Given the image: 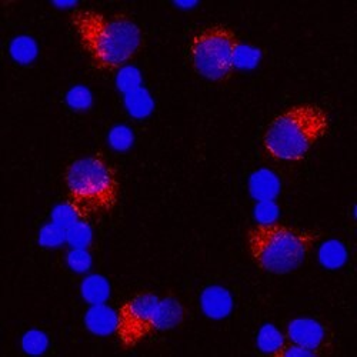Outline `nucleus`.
Here are the masks:
<instances>
[{"instance_id":"nucleus-9","label":"nucleus","mask_w":357,"mask_h":357,"mask_svg":"<svg viewBox=\"0 0 357 357\" xmlns=\"http://www.w3.org/2000/svg\"><path fill=\"white\" fill-rule=\"evenodd\" d=\"M284 339L280 336V333L273 329L272 326H267L259 335V346L261 350L271 353L272 356L284 344Z\"/></svg>"},{"instance_id":"nucleus-7","label":"nucleus","mask_w":357,"mask_h":357,"mask_svg":"<svg viewBox=\"0 0 357 357\" xmlns=\"http://www.w3.org/2000/svg\"><path fill=\"white\" fill-rule=\"evenodd\" d=\"M289 342L320 354L331 346V333L326 327L312 319H296L289 324Z\"/></svg>"},{"instance_id":"nucleus-2","label":"nucleus","mask_w":357,"mask_h":357,"mask_svg":"<svg viewBox=\"0 0 357 357\" xmlns=\"http://www.w3.org/2000/svg\"><path fill=\"white\" fill-rule=\"evenodd\" d=\"M331 128L327 112L313 103L294 105L279 113L263 135V147L271 158L299 162Z\"/></svg>"},{"instance_id":"nucleus-5","label":"nucleus","mask_w":357,"mask_h":357,"mask_svg":"<svg viewBox=\"0 0 357 357\" xmlns=\"http://www.w3.org/2000/svg\"><path fill=\"white\" fill-rule=\"evenodd\" d=\"M239 52V36L226 24L202 27L188 45V56L193 69L204 79L216 83L226 82L233 76Z\"/></svg>"},{"instance_id":"nucleus-1","label":"nucleus","mask_w":357,"mask_h":357,"mask_svg":"<svg viewBox=\"0 0 357 357\" xmlns=\"http://www.w3.org/2000/svg\"><path fill=\"white\" fill-rule=\"evenodd\" d=\"M73 31L98 70L114 72L140 52L143 33L126 15L77 9L70 15Z\"/></svg>"},{"instance_id":"nucleus-8","label":"nucleus","mask_w":357,"mask_h":357,"mask_svg":"<svg viewBox=\"0 0 357 357\" xmlns=\"http://www.w3.org/2000/svg\"><path fill=\"white\" fill-rule=\"evenodd\" d=\"M183 317V309L173 299H165L160 301L159 313H158V329L165 331L174 327L176 324L181 323Z\"/></svg>"},{"instance_id":"nucleus-4","label":"nucleus","mask_w":357,"mask_h":357,"mask_svg":"<svg viewBox=\"0 0 357 357\" xmlns=\"http://www.w3.org/2000/svg\"><path fill=\"white\" fill-rule=\"evenodd\" d=\"M321 233L278 222L259 223L248 231L246 243L250 257L260 269L286 275L299 267L316 243Z\"/></svg>"},{"instance_id":"nucleus-3","label":"nucleus","mask_w":357,"mask_h":357,"mask_svg":"<svg viewBox=\"0 0 357 357\" xmlns=\"http://www.w3.org/2000/svg\"><path fill=\"white\" fill-rule=\"evenodd\" d=\"M69 209L83 220L110 213L121 197V183L112 165L102 156L75 160L65 173Z\"/></svg>"},{"instance_id":"nucleus-6","label":"nucleus","mask_w":357,"mask_h":357,"mask_svg":"<svg viewBox=\"0 0 357 357\" xmlns=\"http://www.w3.org/2000/svg\"><path fill=\"white\" fill-rule=\"evenodd\" d=\"M160 299L151 291L135 294L117 310L114 331L125 349L136 347L158 329Z\"/></svg>"}]
</instances>
